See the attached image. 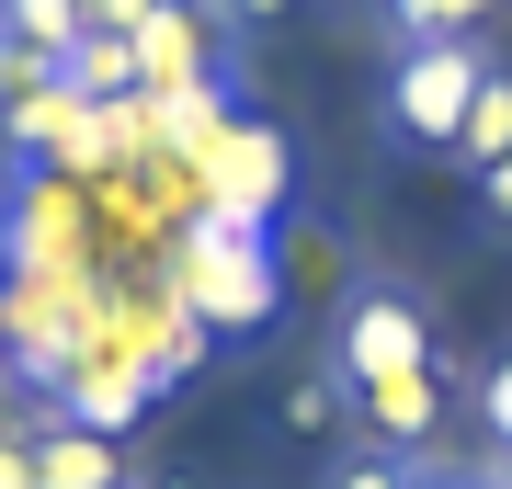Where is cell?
I'll return each mask as SVG.
<instances>
[{
  "instance_id": "6da1fadb",
  "label": "cell",
  "mask_w": 512,
  "mask_h": 489,
  "mask_svg": "<svg viewBox=\"0 0 512 489\" xmlns=\"http://www.w3.org/2000/svg\"><path fill=\"white\" fill-rule=\"evenodd\" d=\"M171 296H183L205 330H262L274 319V239H262V217L194 205L183 251H171Z\"/></svg>"
},
{
  "instance_id": "7a4b0ae2",
  "label": "cell",
  "mask_w": 512,
  "mask_h": 489,
  "mask_svg": "<svg viewBox=\"0 0 512 489\" xmlns=\"http://www.w3.org/2000/svg\"><path fill=\"white\" fill-rule=\"evenodd\" d=\"M478 80H490V57H478L467 35H444V46H399V57H387V137H410V148H456Z\"/></svg>"
},
{
  "instance_id": "3957f363",
  "label": "cell",
  "mask_w": 512,
  "mask_h": 489,
  "mask_svg": "<svg viewBox=\"0 0 512 489\" xmlns=\"http://www.w3.org/2000/svg\"><path fill=\"white\" fill-rule=\"evenodd\" d=\"M0 273H12V285H69V273H80V194H69L46 160H23V182H12Z\"/></svg>"
},
{
  "instance_id": "277c9868",
  "label": "cell",
  "mask_w": 512,
  "mask_h": 489,
  "mask_svg": "<svg viewBox=\"0 0 512 489\" xmlns=\"http://www.w3.org/2000/svg\"><path fill=\"white\" fill-rule=\"evenodd\" d=\"M433 364V330H421V308L410 296H387V285H365L342 308V342H330V376H342V399H365V387H387V376H421Z\"/></svg>"
},
{
  "instance_id": "5b68a950",
  "label": "cell",
  "mask_w": 512,
  "mask_h": 489,
  "mask_svg": "<svg viewBox=\"0 0 512 489\" xmlns=\"http://www.w3.org/2000/svg\"><path fill=\"white\" fill-rule=\"evenodd\" d=\"M80 308H92V296H80V273H69V285H0V353L23 364V387H35V399L69 387V364H80Z\"/></svg>"
},
{
  "instance_id": "8992f818",
  "label": "cell",
  "mask_w": 512,
  "mask_h": 489,
  "mask_svg": "<svg viewBox=\"0 0 512 489\" xmlns=\"http://www.w3.org/2000/svg\"><path fill=\"white\" fill-rule=\"evenodd\" d=\"M205 205H228V217H262L274 228V205H285V182H296V160H285V137L274 126H251V114H228L217 137H205Z\"/></svg>"
},
{
  "instance_id": "52a82bcc",
  "label": "cell",
  "mask_w": 512,
  "mask_h": 489,
  "mask_svg": "<svg viewBox=\"0 0 512 489\" xmlns=\"http://www.w3.org/2000/svg\"><path fill=\"white\" fill-rule=\"evenodd\" d=\"M23 444H35V489H126V467H114V433H80L57 399H35Z\"/></svg>"
},
{
  "instance_id": "ba28073f",
  "label": "cell",
  "mask_w": 512,
  "mask_h": 489,
  "mask_svg": "<svg viewBox=\"0 0 512 489\" xmlns=\"http://www.w3.org/2000/svg\"><path fill=\"white\" fill-rule=\"evenodd\" d=\"M365 433L387 444V455H433V433H444V376L421 364V376H387V387H365Z\"/></svg>"
},
{
  "instance_id": "9c48e42d",
  "label": "cell",
  "mask_w": 512,
  "mask_h": 489,
  "mask_svg": "<svg viewBox=\"0 0 512 489\" xmlns=\"http://www.w3.org/2000/svg\"><path fill=\"white\" fill-rule=\"evenodd\" d=\"M137 69H148V91H183V80H205V23L183 12V0H160V12L137 23Z\"/></svg>"
},
{
  "instance_id": "30bf717a",
  "label": "cell",
  "mask_w": 512,
  "mask_h": 489,
  "mask_svg": "<svg viewBox=\"0 0 512 489\" xmlns=\"http://www.w3.org/2000/svg\"><path fill=\"white\" fill-rule=\"evenodd\" d=\"M57 80L80 91V103H137L148 69H137V35H80L69 57H57Z\"/></svg>"
},
{
  "instance_id": "8fae6325",
  "label": "cell",
  "mask_w": 512,
  "mask_h": 489,
  "mask_svg": "<svg viewBox=\"0 0 512 489\" xmlns=\"http://www.w3.org/2000/svg\"><path fill=\"white\" fill-rule=\"evenodd\" d=\"M137 330H148V387H183L194 376V364H205V319L183 308V296H148V308H137Z\"/></svg>"
},
{
  "instance_id": "7c38bea8",
  "label": "cell",
  "mask_w": 512,
  "mask_h": 489,
  "mask_svg": "<svg viewBox=\"0 0 512 489\" xmlns=\"http://www.w3.org/2000/svg\"><path fill=\"white\" fill-rule=\"evenodd\" d=\"M456 160H467V171L512 160V69H490V80H478V103H467V126H456Z\"/></svg>"
},
{
  "instance_id": "4fadbf2b",
  "label": "cell",
  "mask_w": 512,
  "mask_h": 489,
  "mask_svg": "<svg viewBox=\"0 0 512 489\" xmlns=\"http://www.w3.org/2000/svg\"><path fill=\"white\" fill-rule=\"evenodd\" d=\"M501 0H387V23H399V46H444V35H478Z\"/></svg>"
},
{
  "instance_id": "5bb4252c",
  "label": "cell",
  "mask_w": 512,
  "mask_h": 489,
  "mask_svg": "<svg viewBox=\"0 0 512 489\" xmlns=\"http://www.w3.org/2000/svg\"><path fill=\"white\" fill-rule=\"evenodd\" d=\"M0 35H23V46H46V57H69L92 23H80V0H0Z\"/></svg>"
},
{
  "instance_id": "9a60e30c",
  "label": "cell",
  "mask_w": 512,
  "mask_h": 489,
  "mask_svg": "<svg viewBox=\"0 0 512 489\" xmlns=\"http://www.w3.org/2000/svg\"><path fill=\"white\" fill-rule=\"evenodd\" d=\"M35 91H57V57H46V46H23V35H0V114L35 103Z\"/></svg>"
},
{
  "instance_id": "2e32d148",
  "label": "cell",
  "mask_w": 512,
  "mask_h": 489,
  "mask_svg": "<svg viewBox=\"0 0 512 489\" xmlns=\"http://www.w3.org/2000/svg\"><path fill=\"white\" fill-rule=\"evenodd\" d=\"M330 387H342V376H296L285 387V433H330V410H342Z\"/></svg>"
},
{
  "instance_id": "e0dca14e",
  "label": "cell",
  "mask_w": 512,
  "mask_h": 489,
  "mask_svg": "<svg viewBox=\"0 0 512 489\" xmlns=\"http://www.w3.org/2000/svg\"><path fill=\"white\" fill-rule=\"evenodd\" d=\"M478 421H490V444L512 455V353L490 364V376H478Z\"/></svg>"
},
{
  "instance_id": "ac0fdd59",
  "label": "cell",
  "mask_w": 512,
  "mask_h": 489,
  "mask_svg": "<svg viewBox=\"0 0 512 489\" xmlns=\"http://www.w3.org/2000/svg\"><path fill=\"white\" fill-rule=\"evenodd\" d=\"M330 489H410L399 455H353V467H330Z\"/></svg>"
},
{
  "instance_id": "d6986e66",
  "label": "cell",
  "mask_w": 512,
  "mask_h": 489,
  "mask_svg": "<svg viewBox=\"0 0 512 489\" xmlns=\"http://www.w3.org/2000/svg\"><path fill=\"white\" fill-rule=\"evenodd\" d=\"M148 12H160V0H80V23H92V35H137Z\"/></svg>"
},
{
  "instance_id": "ffe728a7",
  "label": "cell",
  "mask_w": 512,
  "mask_h": 489,
  "mask_svg": "<svg viewBox=\"0 0 512 489\" xmlns=\"http://www.w3.org/2000/svg\"><path fill=\"white\" fill-rule=\"evenodd\" d=\"M0 489H35V444L23 433H0Z\"/></svg>"
},
{
  "instance_id": "44dd1931",
  "label": "cell",
  "mask_w": 512,
  "mask_h": 489,
  "mask_svg": "<svg viewBox=\"0 0 512 489\" xmlns=\"http://www.w3.org/2000/svg\"><path fill=\"white\" fill-rule=\"evenodd\" d=\"M23 399H35V387H23V364L0 353V433H12V410H23Z\"/></svg>"
},
{
  "instance_id": "7402d4cb",
  "label": "cell",
  "mask_w": 512,
  "mask_h": 489,
  "mask_svg": "<svg viewBox=\"0 0 512 489\" xmlns=\"http://www.w3.org/2000/svg\"><path fill=\"white\" fill-rule=\"evenodd\" d=\"M478 194H490V217H512V160H490V171H478Z\"/></svg>"
},
{
  "instance_id": "603a6c76",
  "label": "cell",
  "mask_w": 512,
  "mask_h": 489,
  "mask_svg": "<svg viewBox=\"0 0 512 489\" xmlns=\"http://www.w3.org/2000/svg\"><path fill=\"white\" fill-rule=\"evenodd\" d=\"M228 12H239V23H285L296 0H228Z\"/></svg>"
},
{
  "instance_id": "cb8c5ba5",
  "label": "cell",
  "mask_w": 512,
  "mask_h": 489,
  "mask_svg": "<svg viewBox=\"0 0 512 489\" xmlns=\"http://www.w3.org/2000/svg\"><path fill=\"white\" fill-rule=\"evenodd\" d=\"M478 489H512V455L501 444H490V467H478Z\"/></svg>"
},
{
  "instance_id": "d4e9b609",
  "label": "cell",
  "mask_w": 512,
  "mask_h": 489,
  "mask_svg": "<svg viewBox=\"0 0 512 489\" xmlns=\"http://www.w3.org/2000/svg\"><path fill=\"white\" fill-rule=\"evenodd\" d=\"M410 489H478V478H421V467H410Z\"/></svg>"
},
{
  "instance_id": "484cf974",
  "label": "cell",
  "mask_w": 512,
  "mask_h": 489,
  "mask_svg": "<svg viewBox=\"0 0 512 489\" xmlns=\"http://www.w3.org/2000/svg\"><path fill=\"white\" fill-rule=\"evenodd\" d=\"M160 489H194V478H160Z\"/></svg>"
}]
</instances>
